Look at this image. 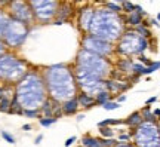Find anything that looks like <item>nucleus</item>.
I'll list each match as a JSON object with an SVG mask.
<instances>
[{
    "label": "nucleus",
    "mask_w": 160,
    "mask_h": 147,
    "mask_svg": "<svg viewBox=\"0 0 160 147\" xmlns=\"http://www.w3.org/2000/svg\"><path fill=\"white\" fill-rule=\"evenodd\" d=\"M48 89V97L62 102L77 95L79 88L76 83L74 70L67 64H52L42 70Z\"/></svg>",
    "instance_id": "f257e3e1"
},
{
    "label": "nucleus",
    "mask_w": 160,
    "mask_h": 147,
    "mask_svg": "<svg viewBox=\"0 0 160 147\" xmlns=\"http://www.w3.org/2000/svg\"><path fill=\"white\" fill-rule=\"evenodd\" d=\"M15 97L22 108H40L48 98V89L42 70L30 68L15 83Z\"/></svg>",
    "instance_id": "f03ea898"
},
{
    "label": "nucleus",
    "mask_w": 160,
    "mask_h": 147,
    "mask_svg": "<svg viewBox=\"0 0 160 147\" xmlns=\"http://www.w3.org/2000/svg\"><path fill=\"white\" fill-rule=\"evenodd\" d=\"M125 31V15L108 11L107 8H95L89 33L104 40L116 43Z\"/></svg>",
    "instance_id": "7ed1b4c3"
},
{
    "label": "nucleus",
    "mask_w": 160,
    "mask_h": 147,
    "mask_svg": "<svg viewBox=\"0 0 160 147\" xmlns=\"http://www.w3.org/2000/svg\"><path fill=\"white\" fill-rule=\"evenodd\" d=\"M74 67L95 74L101 79H108L111 76V71L114 70V62L110 58L101 57L98 54H93L91 51H86L83 48H80L79 52H77V57H76Z\"/></svg>",
    "instance_id": "20e7f679"
},
{
    "label": "nucleus",
    "mask_w": 160,
    "mask_h": 147,
    "mask_svg": "<svg viewBox=\"0 0 160 147\" xmlns=\"http://www.w3.org/2000/svg\"><path fill=\"white\" fill-rule=\"evenodd\" d=\"M30 70L28 61L18 57L15 52L8 51L0 55V83L15 85Z\"/></svg>",
    "instance_id": "39448f33"
},
{
    "label": "nucleus",
    "mask_w": 160,
    "mask_h": 147,
    "mask_svg": "<svg viewBox=\"0 0 160 147\" xmlns=\"http://www.w3.org/2000/svg\"><path fill=\"white\" fill-rule=\"evenodd\" d=\"M116 55L119 57H133L141 55L148 48V39L138 34L135 29H125L120 39L114 43Z\"/></svg>",
    "instance_id": "423d86ee"
},
{
    "label": "nucleus",
    "mask_w": 160,
    "mask_h": 147,
    "mask_svg": "<svg viewBox=\"0 0 160 147\" xmlns=\"http://www.w3.org/2000/svg\"><path fill=\"white\" fill-rule=\"evenodd\" d=\"M28 34H30L28 24L9 17L5 24L3 33H2V40L5 42L6 48L9 51H15V49H19L25 43Z\"/></svg>",
    "instance_id": "0eeeda50"
},
{
    "label": "nucleus",
    "mask_w": 160,
    "mask_h": 147,
    "mask_svg": "<svg viewBox=\"0 0 160 147\" xmlns=\"http://www.w3.org/2000/svg\"><path fill=\"white\" fill-rule=\"evenodd\" d=\"M132 141L135 147H160V129L157 122L142 120L132 129Z\"/></svg>",
    "instance_id": "6e6552de"
},
{
    "label": "nucleus",
    "mask_w": 160,
    "mask_h": 147,
    "mask_svg": "<svg viewBox=\"0 0 160 147\" xmlns=\"http://www.w3.org/2000/svg\"><path fill=\"white\" fill-rule=\"evenodd\" d=\"M80 48H83L86 51H91L93 54H98L101 57L111 58L116 55V45L108 40H104L98 36H93L91 33H85L80 40Z\"/></svg>",
    "instance_id": "1a4fd4ad"
},
{
    "label": "nucleus",
    "mask_w": 160,
    "mask_h": 147,
    "mask_svg": "<svg viewBox=\"0 0 160 147\" xmlns=\"http://www.w3.org/2000/svg\"><path fill=\"white\" fill-rule=\"evenodd\" d=\"M73 70H74V76H76V83H77V88L79 91H83L89 95L95 97L98 92L105 89V79H101L95 74L88 73L82 68H77L73 66Z\"/></svg>",
    "instance_id": "9d476101"
},
{
    "label": "nucleus",
    "mask_w": 160,
    "mask_h": 147,
    "mask_svg": "<svg viewBox=\"0 0 160 147\" xmlns=\"http://www.w3.org/2000/svg\"><path fill=\"white\" fill-rule=\"evenodd\" d=\"M28 2L33 9L36 23L49 24L55 19L59 0H28Z\"/></svg>",
    "instance_id": "9b49d317"
},
{
    "label": "nucleus",
    "mask_w": 160,
    "mask_h": 147,
    "mask_svg": "<svg viewBox=\"0 0 160 147\" xmlns=\"http://www.w3.org/2000/svg\"><path fill=\"white\" fill-rule=\"evenodd\" d=\"M6 12L11 18L19 19V21L28 24V25L36 23L33 9L30 6L28 0H12V2H9V5L6 6Z\"/></svg>",
    "instance_id": "f8f14e48"
},
{
    "label": "nucleus",
    "mask_w": 160,
    "mask_h": 147,
    "mask_svg": "<svg viewBox=\"0 0 160 147\" xmlns=\"http://www.w3.org/2000/svg\"><path fill=\"white\" fill-rule=\"evenodd\" d=\"M93 11H95V8H92V6H85V8H80L79 9V13H77V27H79V30L83 34L89 33Z\"/></svg>",
    "instance_id": "ddd939ff"
},
{
    "label": "nucleus",
    "mask_w": 160,
    "mask_h": 147,
    "mask_svg": "<svg viewBox=\"0 0 160 147\" xmlns=\"http://www.w3.org/2000/svg\"><path fill=\"white\" fill-rule=\"evenodd\" d=\"M76 8H74V3L73 2H70V0H59V6H58V12H57V17L58 19H61V21H68L70 18L73 17V13H74Z\"/></svg>",
    "instance_id": "4468645a"
},
{
    "label": "nucleus",
    "mask_w": 160,
    "mask_h": 147,
    "mask_svg": "<svg viewBox=\"0 0 160 147\" xmlns=\"http://www.w3.org/2000/svg\"><path fill=\"white\" fill-rule=\"evenodd\" d=\"M129 83H125L123 80H119V79H111V77H108V79H105V89L108 91L110 94L113 95H119V94H122V92H125L126 89H129Z\"/></svg>",
    "instance_id": "2eb2a0df"
},
{
    "label": "nucleus",
    "mask_w": 160,
    "mask_h": 147,
    "mask_svg": "<svg viewBox=\"0 0 160 147\" xmlns=\"http://www.w3.org/2000/svg\"><path fill=\"white\" fill-rule=\"evenodd\" d=\"M116 68H117V71L123 74H132V67H133V61H132L129 57H119L117 58V61L114 62Z\"/></svg>",
    "instance_id": "dca6fc26"
},
{
    "label": "nucleus",
    "mask_w": 160,
    "mask_h": 147,
    "mask_svg": "<svg viewBox=\"0 0 160 147\" xmlns=\"http://www.w3.org/2000/svg\"><path fill=\"white\" fill-rule=\"evenodd\" d=\"M76 98H77V102H79V107H82V108H91L93 106H97L95 97L89 95V94H86L83 91H79Z\"/></svg>",
    "instance_id": "f3484780"
},
{
    "label": "nucleus",
    "mask_w": 160,
    "mask_h": 147,
    "mask_svg": "<svg viewBox=\"0 0 160 147\" xmlns=\"http://www.w3.org/2000/svg\"><path fill=\"white\" fill-rule=\"evenodd\" d=\"M61 107H62V113L65 116H73V114L77 113L79 110V102H77V98L73 97L70 100H65V101L61 102Z\"/></svg>",
    "instance_id": "a211bd4d"
},
{
    "label": "nucleus",
    "mask_w": 160,
    "mask_h": 147,
    "mask_svg": "<svg viewBox=\"0 0 160 147\" xmlns=\"http://www.w3.org/2000/svg\"><path fill=\"white\" fill-rule=\"evenodd\" d=\"M142 23V15L141 13H138L137 11L133 12H129V13H126L125 15V25H129V27H137L139 24Z\"/></svg>",
    "instance_id": "6ab92c4d"
},
{
    "label": "nucleus",
    "mask_w": 160,
    "mask_h": 147,
    "mask_svg": "<svg viewBox=\"0 0 160 147\" xmlns=\"http://www.w3.org/2000/svg\"><path fill=\"white\" fill-rule=\"evenodd\" d=\"M142 120L144 119H142V116H141V113H139V112H135V113H132L131 116H128L123 122H125V125L128 128H132V129H133V128H137Z\"/></svg>",
    "instance_id": "aec40b11"
},
{
    "label": "nucleus",
    "mask_w": 160,
    "mask_h": 147,
    "mask_svg": "<svg viewBox=\"0 0 160 147\" xmlns=\"http://www.w3.org/2000/svg\"><path fill=\"white\" fill-rule=\"evenodd\" d=\"M82 146L83 147H102L101 143H99V138L97 137H92V135H85L82 137Z\"/></svg>",
    "instance_id": "412c9836"
},
{
    "label": "nucleus",
    "mask_w": 160,
    "mask_h": 147,
    "mask_svg": "<svg viewBox=\"0 0 160 147\" xmlns=\"http://www.w3.org/2000/svg\"><path fill=\"white\" fill-rule=\"evenodd\" d=\"M111 100V94H110L107 89L101 91V92H98L97 95H95V101H97V106H104L107 101Z\"/></svg>",
    "instance_id": "4be33fe9"
},
{
    "label": "nucleus",
    "mask_w": 160,
    "mask_h": 147,
    "mask_svg": "<svg viewBox=\"0 0 160 147\" xmlns=\"http://www.w3.org/2000/svg\"><path fill=\"white\" fill-rule=\"evenodd\" d=\"M104 8H107L108 11L116 12V13H123L122 3H117V2H113V0H107V2L104 3Z\"/></svg>",
    "instance_id": "5701e85b"
},
{
    "label": "nucleus",
    "mask_w": 160,
    "mask_h": 147,
    "mask_svg": "<svg viewBox=\"0 0 160 147\" xmlns=\"http://www.w3.org/2000/svg\"><path fill=\"white\" fill-rule=\"evenodd\" d=\"M22 106L19 104V101L17 100V97L13 95V98H12V102H11V108H9V113L11 114H21L22 116Z\"/></svg>",
    "instance_id": "b1692460"
},
{
    "label": "nucleus",
    "mask_w": 160,
    "mask_h": 147,
    "mask_svg": "<svg viewBox=\"0 0 160 147\" xmlns=\"http://www.w3.org/2000/svg\"><path fill=\"white\" fill-rule=\"evenodd\" d=\"M116 134V129L114 128H111L110 125H107V126H101L99 128V135H101V138H113Z\"/></svg>",
    "instance_id": "393cba45"
},
{
    "label": "nucleus",
    "mask_w": 160,
    "mask_h": 147,
    "mask_svg": "<svg viewBox=\"0 0 160 147\" xmlns=\"http://www.w3.org/2000/svg\"><path fill=\"white\" fill-rule=\"evenodd\" d=\"M13 95H15V94H13ZM13 95H8V97H5L3 100H0V112L9 113V108H11V102H12Z\"/></svg>",
    "instance_id": "a878e982"
},
{
    "label": "nucleus",
    "mask_w": 160,
    "mask_h": 147,
    "mask_svg": "<svg viewBox=\"0 0 160 147\" xmlns=\"http://www.w3.org/2000/svg\"><path fill=\"white\" fill-rule=\"evenodd\" d=\"M141 113V116H142V119L144 120H150V122H157V119H156V116L153 114V112L150 110V106H147L145 104V107L139 112Z\"/></svg>",
    "instance_id": "bb28decb"
},
{
    "label": "nucleus",
    "mask_w": 160,
    "mask_h": 147,
    "mask_svg": "<svg viewBox=\"0 0 160 147\" xmlns=\"http://www.w3.org/2000/svg\"><path fill=\"white\" fill-rule=\"evenodd\" d=\"M57 120H58V118H53V116H51V118L42 116V118H39V125L43 126V128H48V126H52L53 123H57Z\"/></svg>",
    "instance_id": "cd10ccee"
},
{
    "label": "nucleus",
    "mask_w": 160,
    "mask_h": 147,
    "mask_svg": "<svg viewBox=\"0 0 160 147\" xmlns=\"http://www.w3.org/2000/svg\"><path fill=\"white\" fill-rule=\"evenodd\" d=\"M22 116L24 118H30V119H39L40 118V110L39 108H24L22 110Z\"/></svg>",
    "instance_id": "c85d7f7f"
},
{
    "label": "nucleus",
    "mask_w": 160,
    "mask_h": 147,
    "mask_svg": "<svg viewBox=\"0 0 160 147\" xmlns=\"http://www.w3.org/2000/svg\"><path fill=\"white\" fill-rule=\"evenodd\" d=\"M135 31H137L138 34H141L142 37H147V39L151 36V33H150V30H148V25H145L144 23H141L139 25H137V27H135Z\"/></svg>",
    "instance_id": "c756f323"
},
{
    "label": "nucleus",
    "mask_w": 160,
    "mask_h": 147,
    "mask_svg": "<svg viewBox=\"0 0 160 147\" xmlns=\"http://www.w3.org/2000/svg\"><path fill=\"white\" fill-rule=\"evenodd\" d=\"M8 18H9L8 12L0 9V39H2V33H3V29H5V24L8 21Z\"/></svg>",
    "instance_id": "7c9ffc66"
},
{
    "label": "nucleus",
    "mask_w": 160,
    "mask_h": 147,
    "mask_svg": "<svg viewBox=\"0 0 160 147\" xmlns=\"http://www.w3.org/2000/svg\"><path fill=\"white\" fill-rule=\"evenodd\" d=\"M99 143L102 147H114L119 141L114 140V137H113V138H99Z\"/></svg>",
    "instance_id": "2f4dec72"
},
{
    "label": "nucleus",
    "mask_w": 160,
    "mask_h": 147,
    "mask_svg": "<svg viewBox=\"0 0 160 147\" xmlns=\"http://www.w3.org/2000/svg\"><path fill=\"white\" fill-rule=\"evenodd\" d=\"M122 9H123V13H129V12L135 11V5L132 3L131 0H125V2L122 3Z\"/></svg>",
    "instance_id": "473e14b6"
},
{
    "label": "nucleus",
    "mask_w": 160,
    "mask_h": 147,
    "mask_svg": "<svg viewBox=\"0 0 160 147\" xmlns=\"http://www.w3.org/2000/svg\"><path fill=\"white\" fill-rule=\"evenodd\" d=\"M117 141L119 143H131L132 141V132H122V134H119Z\"/></svg>",
    "instance_id": "72a5a7b5"
},
{
    "label": "nucleus",
    "mask_w": 160,
    "mask_h": 147,
    "mask_svg": "<svg viewBox=\"0 0 160 147\" xmlns=\"http://www.w3.org/2000/svg\"><path fill=\"white\" fill-rule=\"evenodd\" d=\"M102 107H104V110H107V112H111V110H117V108L120 107V104H119L117 101H111V100H110V101H107L105 104H104Z\"/></svg>",
    "instance_id": "f704fd0d"
},
{
    "label": "nucleus",
    "mask_w": 160,
    "mask_h": 147,
    "mask_svg": "<svg viewBox=\"0 0 160 147\" xmlns=\"http://www.w3.org/2000/svg\"><path fill=\"white\" fill-rule=\"evenodd\" d=\"M159 68H160V62H151L150 66H147V67L144 68L142 74H150V73H153V71H156V70H159Z\"/></svg>",
    "instance_id": "c9c22d12"
},
{
    "label": "nucleus",
    "mask_w": 160,
    "mask_h": 147,
    "mask_svg": "<svg viewBox=\"0 0 160 147\" xmlns=\"http://www.w3.org/2000/svg\"><path fill=\"white\" fill-rule=\"evenodd\" d=\"M2 137H3V140L8 141L9 144H15V137L12 135V134H9L8 131H2Z\"/></svg>",
    "instance_id": "e433bc0d"
},
{
    "label": "nucleus",
    "mask_w": 160,
    "mask_h": 147,
    "mask_svg": "<svg viewBox=\"0 0 160 147\" xmlns=\"http://www.w3.org/2000/svg\"><path fill=\"white\" fill-rule=\"evenodd\" d=\"M138 61H139V62H142L144 66H145V64H147V66H150V64H151V61H150V60H148L147 57H145L144 54H141V55H138Z\"/></svg>",
    "instance_id": "4c0bfd02"
},
{
    "label": "nucleus",
    "mask_w": 160,
    "mask_h": 147,
    "mask_svg": "<svg viewBox=\"0 0 160 147\" xmlns=\"http://www.w3.org/2000/svg\"><path fill=\"white\" fill-rule=\"evenodd\" d=\"M114 147H135L133 143H117Z\"/></svg>",
    "instance_id": "58836bf2"
},
{
    "label": "nucleus",
    "mask_w": 160,
    "mask_h": 147,
    "mask_svg": "<svg viewBox=\"0 0 160 147\" xmlns=\"http://www.w3.org/2000/svg\"><path fill=\"white\" fill-rule=\"evenodd\" d=\"M6 51H8V48H6L5 42H3V40L0 39V55H2V54H5Z\"/></svg>",
    "instance_id": "ea45409f"
},
{
    "label": "nucleus",
    "mask_w": 160,
    "mask_h": 147,
    "mask_svg": "<svg viewBox=\"0 0 160 147\" xmlns=\"http://www.w3.org/2000/svg\"><path fill=\"white\" fill-rule=\"evenodd\" d=\"M74 141H76V137H70V138H67V141H65V147H70Z\"/></svg>",
    "instance_id": "a19ab883"
},
{
    "label": "nucleus",
    "mask_w": 160,
    "mask_h": 147,
    "mask_svg": "<svg viewBox=\"0 0 160 147\" xmlns=\"http://www.w3.org/2000/svg\"><path fill=\"white\" fill-rule=\"evenodd\" d=\"M135 11H137L138 13H141L142 17H144V15H145V12H144V9H142V8H141V6H139V5H135Z\"/></svg>",
    "instance_id": "79ce46f5"
},
{
    "label": "nucleus",
    "mask_w": 160,
    "mask_h": 147,
    "mask_svg": "<svg viewBox=\"0 0 160 147\" xmlns=\"http://www.w3.org/2000/svg\"><path fill=\"white\" fill-rule=\"evenodd\" d=\"M116 101L119 102V104H120V102H123V101H126V95H125V94H120V95L117 97V100H116Z\"/></svg>",
    "instance_id": "37998d69"
},
{
    "label": "nucleus",
    "mask_w": 160,
    "mask_h": 147,
    "mask_svg": "<svg viewBox=\"0 0 160 147\" xmlns=\"http://www.w3.org/2000/svg\"><path fill=\"white\" fill-rule=\"evenodd\" d=\"M156 101H157V98H156V97H151V98H148V100L145 101V104L150 106V104H153V102H156Z\"/></svg>",
    "instance_id": "c03bdc74"
},
{
    "label": "nucleus",
    "mask_w": 160,
    "mask_h": 147,
    "mask_svg": "<svg viewBox=\"0 0 160 147\" xmlns=\"http://www.w3.org/2000/svg\"><path fill=\"white\" fill-rule=\"evenodd\" d=\"M33 129V126L30 123H25V125H22V131H31Z\"/></svg>",
    "instance_id": "a18cd8bd"
},
{
    "label": "nucleus",
    "mask_w": 160,
    "mask_h": 147,
    "mask_svg": "<svg viewBox=\"0 0 160 147\" xmlns=\"http://www.w3.org/2000/svg\"><path fill=\"white\" fill-rule=\"evenodd\" d=\"M42 140H43V135H42V134H40L39 137H37V138H36V141H34V144H40V143H42Z\"/></svg>",
    "instance_id": "49530a36"
},
{
    "label": "nucleus",
    "mask_w": 160,
    "mask_h": 147,
    "mask_svg": "<svg viewBox=\"0 0 160 147\" xmlns=\"http://www.w3.org/2000/svg\"><path fill=\"white\" fill-rule=\"evenodd\" d=\"M153 114H154V116H159V118H160V108H156L154 112H153Z\"/></svg>",
    "instance_id": "de8ad7c7"
},
{
    "label": "nucleus",
    "mask_w": 160,
    "mask_h": 147,
    "mask_svg": "<svg viewBox=\"0 0 160 147\" xmlns=\"http://www.w3.org/2000/svg\"><path fill=\"white\" fill-rule=\"evenodd\" d=\"M82 2H86V0H73V3H82Z\"/></svg>",
    "instance_id": "09e8293b"
},
{
    "label": "nucleus",
    "mask_w": 160,
    "mask_h": 147,
    "mask_svg": "<svg viewBox=\"0 0 160 147\" xmlns=\"http://www.w3.org/2000/svg\"><path fill=\"white\" fill-rule=\"evenodd\" d=\"M113 2H117V3H123L125 0H113Z\"/></svg>",
    "instance_id": "8fccbe9b"
},
{
    "label": "nucleus",
    "mask_w": 160,
    "mask_h": 147,
    "mask_svg": "<svg viewBox=\"0 0 160 147\" xmlns=\"http://www.w3.org/2000/svg\"><path fill=\"white\" fill-rule=\"evenodd\" d=\"M157 21H159V23H160V12H159V13H157Z\"/></svg>",
    "instance_id": "3c124183"
},
{
    "label": "nucleus",
    "mask_w": 160,
    "mask_h": 147,
    "mask_svg": "<svg viewBox=\"0 0 160 147\" xmlns=\"http://www.w3.org/2000/svg\"><path fill=\"white\" fill-rule=\"evenodd\" d=\"M157 125H159V129H160V120H159V122H157Z\"/></svg>",
    "instance_id": "603ef678"
},
{
    "label": "nucleus",
    "mask_w": 160,
    "mask_h": 147,
    "mask_svg": "<svg viewBox=\"0 0 160 147\" xmlns=\"http://www.w3.org/2000/svg\"><path fill=\"white\" fill-rule=\"evenodd\" d=\"M79 147H83V146H82V144H80V146H79Z\"/></svg>",
    "instance_id": "864d4df0"
}]
</instances>
